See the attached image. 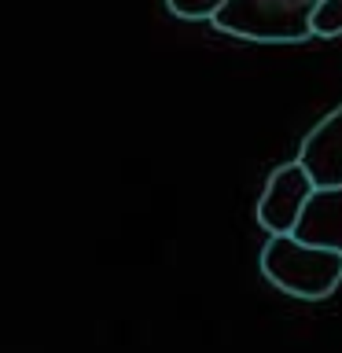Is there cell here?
I'll return each instance as SVG.
<instances>
[{
	"instance_id": "cell-1",
	"label": "cell",
	"mask_w": 342,
	"mask_h": 353,
	"mask_svg": "<svg viewBox=\"0 0 342 353\" xmlns=\"http://www.w3.org/2000/svg\"><path fill=\"white\" fill-rule=\"evenodd\" d=\"M324 0H225L214 11L221 33L265 44H294L313 37V19Z\"/></svg>"
},
{
	"instance_id": "cell-2",
	"label": "cell",
	"mask_w": 342,
	"mask_h": 353,
	"mask_svg": "<svg viewBox=\"0 0 342 353\" xmlns=\"http://www.w3.org/2000/svg\"><path fill=\"white\" fill-rule=\"evenodd\" d=\"M261 272L283 294L320 302L342 283V254L305 247L294 236H272L261 250Z\"/></svg>"
},
{
	"instance_id": "cell-3",
	"label": "cell",
	"mask_w": 342,
	"mask_h": 353,
	"mask_svg": "<svg viewBox=\"0 0 342 353\" xmlns=\"http://www.w3.org/2000/svg\"><path fill=\"white\" fill-rule=\"evenodd\" d=\"M309 195H313V181H309V173L298 162L272 170L269 184H265V192L258 199V225L269 236H291Z\"/></svg>"
},
{
	"instance_id": "cell-4",
	"label": "cell",
	"mask_w": 342,
	"mask_h": 353,
	"mask_svg": "<svg viewBox=\"0 0 342 353\" xmlns=\"http://www.w3.org/2000/svg\"><path fill=\"white\" fill-rule=\"evenodd\" d=\"M294 162L309 173L313 188H342V107L305 132Z\"/></svg>"
},
{
	"instance_id": "cell-5",
	"label": "cell",
	"mask_w": 342,
	"mask_h": 353,
	"mask_svg": "<svg viewBox=\"0 0 342 353\" xmlns=\"http://www.w3.org/2000/svg\"><path fill=\"white\" fill-rule=\"evenodd\" d=\"M291 236L305 247L342 254V188H313Z\"/></svg>"
},
{
	"instance_id": "cell-6",
	"label": "cell",
	"mask_w": 342,
	"mask_h": 353,
	"mask_svg": "<svg viewBox=\"0 0 342 353\" xmlns=\"http://www.w3.org/2000/svg\"><path fill=\"white\" fill-rule=\"evenodd\" d=\"M313 33L320 37H339L342 33V0H324L313 19Z\"/></svg>"
},
{
	"instance_id": "cell-7",
	"label": "cell",
	"mask_w": 342,
	"mask_h": 353,
	"mask_svg": "<svg viewBox=\"0 0 342 353\" xmlns=\"http://www.w3.org/2000/svg\"><path fill=\"white\" fill-rule=\"evenodd\" d=\"M170 4L173 15H181V19H214V11L225 4V0H165Z\"/></svg>"
}]
</instances>
